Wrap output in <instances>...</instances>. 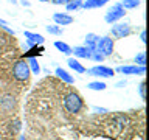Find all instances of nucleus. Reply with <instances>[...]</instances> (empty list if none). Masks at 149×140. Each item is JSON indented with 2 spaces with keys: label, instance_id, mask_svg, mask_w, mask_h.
<instances>
[{
  "label": "nucleus",
  "instance_id": "8",
  "mask_svg": "<svg viewBox=\"0 0 149 140\" xmlns=\"http://www.w3.org/2000/svg\"><path fill=\"white\" fill-rule=\"evenodd\" d=\"M26 39V47H34V45H42L45 41V37L39 34V33H31V31H25L23 33Z\"/></svg>",
  "mask_w": 149,
  "mask_h": 140
},
{
  "label": "nucleus",
  "instance_id": "5",
  "mask_svg": "<svg viewBox=\"0 0 149 140\" xmlns=\"http://www.w3.org/2000/svg\"><path fill=\"white\" fill-rule=\"evenodd\" d=\"M130 33H132V28L127 22H115L112 23L110 28V34L116 37V39H123V37H127Z\"/></svg>",
  "mask_w": 149,
  "mask_h": 140
},
{
  "label": "nucleus",
  "instance_id": "27",
  "mask_svg": "<svg viewBox=\"0 0 149 140\" xmlns=\"http://www.w3.org/2000/svg\"><path fill=\"white\" fill-rule=\"evenodd\" d=\"M50 2L53 5H67L70 0H50Z\"/></svg>",
  "mask_w": 149,
  "mask_h": 140
},
{
  "label": "nucleus",
  "instance_id": "9",
  "mask_svg": "<svg viewBox=\"0 0 149 140\" xmlns=\"http://www.w3.org/2000/svg\"><path fill=\"white\" fill-rule=\"evenodd\" d=\"M53 20L56 25H70L73 23V17L70 14H65V13H54L53 14Z\"/></svg>",
  "mask_w": 149,
  "mask_h": 140
},
{
  "label": "nucleus",
  "instance_id": "20",
  "mask_svg": "<svg viewBox=\"0 0 149 140\" xmlns=\"http://www.w3.org/2000/svg\"><path fill=\"white\" fill-rule=\"evenodd\" d=\"M134 62H135V65H146V53L144 51L137 53L134 58Z\"/></svg>",
  "mask_w": 149,
  "mask_h": 140
},
{
  "label": "nucleus",
  "instance_id": "17",
  "mask_svg": "<svg viewBox=\"0 0 149 140\" xmlns=\"http://www.w3.org/2000/svg\"><path fill=\"white\" fill-rule=\"evenodd\" d=\"M82 2H84V0H70V2L65 5V9H67L68 13L78 11V9L82 8Z\"/></svg>",
  "mask_w": 149,
  "mask_h": 140
},
{
  "label": "nucleus",
  "instance_id": "18",
  "mask_svg": "<svg viewBox=\"0 0 149 140\" xmlns=\"http://www.w3.org/2000/svg\"><path fill=\"white\" fill-rule=\"evenodd\" d=\"M87 87L90 89V90H106L107 89V84L106 83H102V81H92V83H88L87 84Z\"/></svg>",
  "mask_w": 149,
  "mask_h": 140
},
{
  "label": "nucleus",
  "instance_id": "28",
  "mask_svg": "<svg viewBox=\"0 0 149 140\" xmlns=\"http://www.w3.org/2000/svg\"><path fill=\"white\" fill-rule=\"evenodd\" d=\"M140 41H141L143 42V44H144V42H146V31H141V33H140Z\"/></svg>",
  "mask_w": 149,
  "mask_h": 140
},
{
  "label": "nucleus",
  "instance_id": "3",
  "mask_svg": "<svg viewBox=\"0 0 149 140\" xmlns=\"http://www.w3.org/2000/svg\"><path fill=\"white\" fill-rule=\"evenodd\" d=\"M113 48H115V42L112 37L109 36H102L98 39L96 42V50L100 51V53L104 56V58H107V56H112V53H113Z\"/></svg>",
  "mask_w": 149,
  "mask_h": 140
},
{
  "label": "nucleus",
  "instance_id": "13",
  "mask_svg": "<svg viewBox=\"0 0 149 140\" xmlns=\"http://www.w3.org/2000/svg\"><path fill=\"white\" fill-rule=\"evenodd\" d=\"M98 39H100V36L95 34V33H87L86 37H84V47H87V48H96Z\"/></svg>",
  "mask_w": 149,
  "mask_h": 140
},
{
  "label": "nucleus",
  "instance_id": "26",
  "mask_svg": "<svg viewBox=\"0 0 149 140\" xmlns=\"http://www.w3.org/2000/svg\"><path fill=\"white\" fill-rule=\"evenodd\" d=\"M126 86H127V81H126V79H121V81L115 83V87H116V89H123V87H126Z\"/></svg>",
  "mask_w": 149,
  "mask_h": 140
},
{
  "label": "nucleus",
  "instance_id": "11",
  "mask_svg": "<svg viewBox=\"0 0 149 140\" xmlns=\"http://www.w3.org/2000/svg\"><path fill=\"white\" fill-rule=\"evenodd\" d=\"M72 55H74L76 59H90V48L84 45L74 47V48H72Z\"/></svg>",
  "mask_w": 149,
  "mask_h": 140
},
{
  "label": "nucleus",
  "instance_id": "29",
  "mask_svg": "<svg viewBox=\"0 0 149 140\" xmlns=\"http://www.w3.org/2000/svg\"><path fill=\"white\" fill-rule=\"evenodd\" d=\"M20 5H23V6H26V8L31 6V3L28 2V0H20Z\"/></svg>",
  "mask_w": 149,
  "mask_h": 140
},
{
  "label": "nucleus",
  "instance_id": "23",
  "mask_svg": "<svg viewBox=\"0 0 149 140\" xmlns=\"http://www.w3.org/2000/svg\"><path fill=\"white\" fill-rule=\"evenodd\" d=\"M42 50H44V48H40V47H37V45L31 47V51H26V53H25V59L26 58H36V53H40Z\"/></svg>",
  "mask_w": 149,
  "mask_h": 140
},
{
  "label": "nucleus",
  "instance_id": "7",
  "mask_svg": "<svg viewBox=\"0 0 149 140\" xmlns=\"http://www.w3.org/2000/svg\"><path fill=\"white\" fill-rule=\"evenodd\" d=\"M115 72L123 73V75H144L146 73V67L144 65H120L115 69Z\"/></svg>",
  "mask_w": 149,
  "mask_h": 140
},
{
  "label": "nucleus",
  "instance_id": "10",
  "mask_svg": "<svg viewBox=\"0 0 149 140\" xmlns=\"http://www.w3.org/2000/svg\"><path fill=\"white\" fill-rule=\"evenodd\" d=\"M54 75H56V76H58L62 83H65V84H73V83H74V78H73L65 69H62V67H56Z\"/></svg>",
  "mask_w": 149,
  "mask_h": 140
},
{
  "label": "nucleus",
  "instance_id": "24",
  "mask_svg": "<svg viewBox=\"0 0 149 140\" xmlns=\"http://www.w3.org/2000/svg\"><path fill=\"white\" fill-rule=\"evenodd\" d=\"M138 90H140V97H141V100L144 101V100H146V81H141V83H140Z\"/></svg>",
  "mask_w": 149,
  "mask_h": 140
},
{
  "label": "nucleus",
  "instance_id": "32",
  "mask_svg": "<svg viewBox=\"0 0 149 140\" xmlns=\"http://www.w3.org/2000/svg\"><path fill=\"white\" fill-rule=\"evenodd\" d=\"M39 2H50V0H39Z\"/></svg>",
  "mask_w": 149,
  "mask_h": 140
},
{
  "label": "nucleus",
  "instance_id": "6",
  "mask_svg": "<svg viewBox=\"0 0 149 140\" xmlns=\"http://www.w3.org/2000/svg\"><path fill=\"white\" fill-rule=\"evenodd\" d=\"M86 73L88 76H96V78H112L115 75V70L106 65H95L92 69H86Z\"/></svg>",
  "mask_w": 149,
  "mask_h": 140
},
{
  "label": "nucleus",
  "instance_id": "12",
  "mask_svg": "<svg viewBox=\"0 0 149 140\" xmlns=\"http://www.w3.org/2000/svg\"><path fill=\"white\" fill-rule=\"evenodd\" d=\"M109 0H84L82 2V8L84 9H95V8H101L107 5Z\"/></svg>",
  "mask_w": 149,
  "mask_h": 140
},
{
  "label": "nucleus",
  "instance_id": "31",
  "mask_svg": "<svg viewBox=\"0 0 149 140\" xmlns=\"http://www.w3.org/2000/svg\"><path fill=\"white\" fill-rule=\"evenodd\" d=\"M20 140H25V135H20Z\"/></svg>",
  "mask_w": 149,
  "mask_h": 140
},
{
  "label": "nucleus",
  "instance_id": "4",
  "mask_svg": "<svg viewBox=\"0 0 149 140\" xmlns=\"http://www.w3.org/2000/svg\"><path fill=\"white\" fill-rule=\"evenodd\" d=\"M124 16H126V9L121 6L120 3H115L107 9V13L104 16V20L107 23H115V22H118L120 19H123Z\"/></svg>",
  "mask_w": 149,
  "mask_h": 140
},
{
  "label": "nucleus",
  "instance_id": "2",
  "mask_svg": "<svg viewBox=\"0 0 149 140\" xmlns=\"http://www.w3.org/2000/svg\"><path fill=\"white\" fill-rule=\"evenodd\" d=\"M11 75H13V79L17 83H28V79L31 76V70L28 67V62L26 59H16L13 64V70H11Z\"/></svg>",
  "mask_w": 149,
  "mask_h": 140
},
{
  "label": "nucleus",
  "instance_id": "21",
  "mask_svg": "<svg viewBox=\"0 0 149 140\" xmlns=\"http://www.w3.org/2000/svg\"><path fill=\"white\" fill-rule=\"evenodd\" d=\"M90 59L95 61V62H102V61H104V56H102L96 48H90Z\"/></svg>",
  "mask_w": 149,
  "mask_h": 140
},
{
  "label": "nucleus",
  "instance_id": "25",
  "mask_svg": "<svg viewBox=\"0 0 149 140\" xmlns=\"http://www.w3.org/2000/svg\"><path fill=\"white\" fill-rule=\"evenodd\" d=\"M92 109L95 111L96 114H101V115H104V114H107V112H109V111L106 109V107H98V106H93Z\"/></svg>",
  "mask_w": 149,
  "mask_h": 140
},
{
  "label": "nucleus",
  "instance_id": "1",
  "mask_svg": "<svg viewBox=\"0 0 149 140\" xmlns=\"http://www.w3.org/2000/svg\"><path fill=\"white\" fill-rule=\"evenodd\" d=\"M62 107L70 115H78L84 109V100L78 90L72 87H62Z\"/></svg>",
  "mask_w": 149,
  "mask_h": 140
},
{
  "label": "nucleus",
  "instance_id": "14",
  "mask_svg": "<svg viewBox=\"0 0 149 140\" xmlns=\"http://www.w3.org/2000/svg\"><path fill=\"white\" fill-rule=\"evenodd\" d=\"M67 65L72 70H74L76 73H86V67H84V65L79 62L76 58H68L67 59Z\"/></svg>",
  "mask_w": 149,
  "mask_h": 140
},
{
  "label": "nucleus",
  "instance_id": "19",
  "mask_svg": "<svg viewBox=\"0 0 149 140\" xmlns=\"http://www.w3.org/2000/svg\"><path fill=\"white\" fill-rule=\"evenodd\" d=\"M120 5L124 9H135L140 6V0H121Z\"/></svg>",
  "mask_w": 149,
  "mask_h": 140
},
{
  "label": "nucleus",
  "instance_id": "16",
  "mask_svg": "<svg viewBox=\"0 0 149 140\" xmlns=\"http://www.w3.org/2000/svg\"><path fill=\"white\" fill-rule=\"evenodd\" d=\"M54 47L61 51V53H64V55H67V56L72 55V47H70L68 44H65V42H62V41H56L54 42Z\"/></svg>",
  "mask_w": 149,
  "mask_h": 140
},
{
  "label": "nucleus",
  "instance_id": "22",
  "mask_svg": "<svg viewBox=\"0 0 149 140\" xmlns=\"http://www.w3.org/2000/svg\"><path fill=\"white\" fill-rule=\"evenodd\" d=\"M47 31L50 34H54V36H61L62 34V28L59 25H47Z\"/></svg>",
  "mask_w": 149,
  "mask_h": 140
},
{
  "label": "nucleus",
  "instance_id": "15",
  "mask_svg": "<svg viewBox=\"0 0 149 140\" xmlns=\"http://www.w3.org/2000/svg\"><path fill=\"white\" fill-rule=\"evenodd\" d=\"M28 67H30L31 70V73L33 75H40V64H39V61H37V58H28Z\"/></svg>",
  "mask_w": 149,
  "mask_h": 140
},
{
  "label": "nucleus",
  "instance_id": "30",
  "mask_svg": "<svg viewBox=\"0 0 149 140\" xmlns=\"http://www.w3.org/2000/svg\"><path fill=\"white\" fill-rule=\"evenodd\" d=\"M0 25H8V22L3 20V19H0Z\"/></svg>",
  "mask_w": 149,
  "mask_h": 140
}]
</instances>
